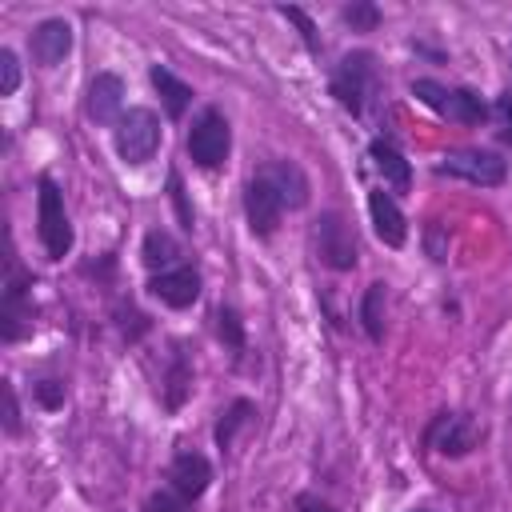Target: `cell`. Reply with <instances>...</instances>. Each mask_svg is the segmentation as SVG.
Wrapping results in <instances>:
<instances>
[{"mask_svg":"<svg viewBox=\"0 0 512 512\" xmlns=\"http://www.w3.org/2000/svg\"><path fill=\"white\" fill-rule=\"evenodd\" d=\"M380 92V68H376V56L372 52H348L336 68H332V96L344 112L352 116H364L368 104L376 100Z\"/></svg>","mask_w":512,"mask_h":512,"instance_id":"6da1fadb","label":"cell"},{"mask_svg":"<svg viewBox=\"0 0 512 512\" xmlns=\"http://www.w3.org/2000/svg\"><path fill=\"white\" fill-rule=\"evenodd\" d=\"M36 236L48 252V260H64L72 252V220L64 208V192L52 176L36 180Z\"/></svg>","mask_w":512,"mask_h":512,"instance_id":"7a4b0ae2","label":"cell"},{"mask_svg":"<svg viewBox=\"0 0 512 512\" xmlns=\"http://www.w3.org/2000/svg\"><path fill=\"white\" fill-rule=\"evenodd\" d=\"M412 96L420 104H428L436 116L456 120V124H480L488 116V104L480 100V92H472V88H448V84L428 80V76L412 80Z\"/></svg>","mask_w":512,"mask_h":512,"instance_id":"3957f363","label":"cell"},{"mask_svg":"<svg viewBox=\"0 0 512 512\" xmlns=\"http://www.w3.org/2000/svg\"><path fill=\"white\" fill-rule=\"evenodd\" d=\"M32 272L8 256V272H4V292H0V340L12 344L32 328Z\"/></svg>","mask_w":512,"mask_h":512,"instance_id":"277c9868","label":"cell"},{"mask_svg":"<svg viewBox=\"0 0 512 512\" xmlns=\"http://www.w3.org/2000/svg\"><path fill=\"white\" fill-rule=\"evenodd\" d=\"M188 156H192V164L196 168H220L224 160H228V148H232V128H228V120H224V112L220 108H204L196 120H192V128H188Z\"/></svg>","mask_w":512,"mask_h":512,"instance_id":"5b68a950","label":"cell"},{"mask_svg":"<svg viewBox=\"0 0 512 512\" xmlns=\"http://www.w3.org/2000/svg\"><path fill=\"white\" fill-rule=\"evenodd\" d=\"M160 148V116L152 108H124V116L116 120V152L128 164H144L152 160Z\"/></svg>","mask_w":512,"mask_h":512,"instance_id":"8992f818","label":"cell"},{"mask_svg":"<svg viewBox=\"0 0 512 512\" xmlns=\"http://www.w3.org/2000/svg\"><path fill=\"white\" fill-rule=\"evenodd\" d=\"M436 172L440 176H460V180L480 184V188H496V184H504L508 164L488 148H452V152L440 156Z\"/></svg>","mask_w":512,"mask_h":512,"instance_id":"52a82bcc","label":"cell"},{"mask_svg":"<svg viewBox=\"0 0 512 512\" xmlns=\"http://www.w3.org/2000/svg\"><path fill=\"white\" fill-rule=\"evenodd\" d=\"M424 444L436 452V456H448V460H460L468 456L476 444H480V428L472 424V416L464 412H436L424 428Z\"/></svg>","mask_w":512,"mask_h":512,"instance_id":"ba28073f","label":"cell"},{"mask_svg":"<svg viewBox=\"0 0 512 512\" xmlns=\"http://www.w3.org/2000/svg\"><path fill=\"white\" fill-rule=\"evenodd\" d=\"M316 252L332 272H352L356 268L360 248H356V236H352V228H348V220L340 212H320V220H316Z\"/></svg>","mask_w":512,"mask_h":512,"instance_id":"9c48e42d","label":"cell"},{"mask_svg":"<svg viewBox=\"0 0 512 512\" xmlns=\"http://www.w3.org/2000/svg\"><path fill=\"white\" fill-rule=\"evenodd\" d=\"M284 196L276 192V184L272 180H264L260 172L244 184V212H248V228L256 232V236H272L276 228H280V216H284Z\"/></svg>","mask_w":512,"mask_h":512,"instance_id":"30bf717a","label":"cell"},{"mask_svg":"<svg viewBox=\"0 0 512 512\" xmlns=\"http://www.w3.org/2000/svg\"><path fill=\"white\" fill-rule=\"evenodd\" d=\"M208 484H212V464H208L204 452L184 448V452L172 456V464H168V488L176 496H184L192 504V500H200L208 492Z\"/></svg>","mask_w":512,"mask_h":512,"instance_id":"8fae6325","label":"cell"},{"mask_svg":"<svg viewBox=\"0 0 512 512\" xmlns=\"http://www.w3.org/2000/svg\"><path fill=\"white\" fill-rule=\"evenodd\" d=\"M148 292H152L160 304H168V308H188V304L200 300V272L188 268V264H176V268H168V272H156V276L148 280Z\"/></svg>","mask_w":512,"mask_h":512,"instance_id":"7c38bea8","label":"cell"},{"mask_svg":"<svg viewBox=\"0 0 512 512\" xmlns=\"http://www.w3.org/2000/svg\"><path fill=\"white\" fill-rule=\"evenodd\" d=\"M28 48H32V60L44 64V68H56L68 52H72V24L64 16H52V20H40L28 36Z\"/></svg>","mask_w":512,"mask_h":512,"instance_id":"4fadbf2b","label":"cell"},{"mask_svg":"<svg viewBox=\"0 0 512 512\" xmlns=\"http://www.w3.org/2000/svg\"><path fill=\"white\" fill-rule=\"evenodd\" d=\"M84 112H88L96 124H116V120L124 116V80H120L116 72H96L92 84H88Z\"/></svg>","mask_w":512,"mask_h":512,"instance_id":"5bb4252c","label":"cell"},{"mask_svg":"<svg viewBox=\"0 0 512 512\" xmlns=\"http://www.w3.org/2000/svg\"><path fill=\"white\" fill-rule=\"evenodd\" d=\"M192 392V356H188V344H172L168 360H164V372H160V400L168 412H176Z\"/></svg>","mask_w":512,"mask_h":512,"instance_id":"9a60e30c","label":"cell"},{"mask_svg":"<svg viewBox=\"0 0 512 512\" xmlns=\"http://www.w3.org/2000/svg\"><path fill=\"white\" fill-rule=\"evenodd\" d=\"M368 216H372L376 236H380L388 248H400V244L408 240V220H404L400 204H396L384 188H372V192H368Z\"/></svg>","mask_w":512,"mask_h":512,"instance_id":"2e32d148","label":"cell"},{"mask_svg":"<svg viewBox=\"0 0 512 512\" xmlns=\"http://www.w3.org/2000/svg\"><path fill=\"white\" fill-rule=\"evenodd\" d=\"M260 176L276 184V192L284 196L288 208H304V204H308V176H304L292 160H272V164L260 168Z\"/></svg>","mask_w":512,"mask_h":512,"instance_id":"e0dca14e","label":"cell"},{"mask_svg":"<svg viewBox=\"0 0 512 512\" xmlns=\"http://www.w3.org/2000/svg\"><path fill=\"white\" fill-rule=\"evenodd\" d=\"M368 156H372L376 172H380L396 192H408V188H412V168H408V160L396 152V144H388V140H372V144H368Z\"/></svg>","mask_w":512,"mask_h":512,"instance_id":"ac0fdd59","label":"cell"},{"mask_svg":"<svg viewBox=\"0 0 512 512\" xmlns=\"http://www.w3.org/2000/svg\"><path fill=\"white\" fill-rule=\"evenodd\" d=\"M152 84H156V92H160V100H164V112L172 116V120H180L184 112H188V104H192V88L176 76V72H168L164 64H152Z\"/></svg>","mask_w":512,"mask_h":512,"instance_id":"d6986e66","label":"cell"},{"mask_svg":"<svg viewBox=\"0 0 512 512\" xmlns=\"http://www.w3.org/2000/svg\"><path fill=\"white\" fill-rule=\"evenodd\" d=\"M384 304H388V284L384 280H372L364 288V300H360V324L368 332L372 344L384 340Z\"/></svg>","mask_w":512,"mask_h":512,"instance_id":"ffe728a7","label":"cell"},{"mask_svg":"<svg viewBox=\"0 0 512 512\" xmlns=\"http://www.w3.org/2000/svg\"><path fill=\"white\" fill-rule=\"evenodd\" d=\"M176 260H180V244H176L164 228H152V232L144 236V264L152 268V276L176 268Z\"/></svg>","mask_w":512,"mask_h":512,"instance_id":"44dd1931","label":"cell"},{"mask_svg":"<svg viewBox=\"0 0 512 512\" xmlns=\"http://www.w3.org/2000/svg\"><path fill=\"white\" fill-rule=\"evenodd\" d=\"M252 412H256V408H252V400H244V396H240V400H232V404L220 412V420H216V448H232L236 432L252 420Z\"/></svg>","mask_w":512,"mask_h":512,"instance_id":"7402d4cb","label":"cell"},{"mask_svg":"<svg viewBox=\"0 0 512 512\" xmlns=\"http://www.w3.org/2000/svg\"><path fill=\"white\" fill-rule=\"evenodd\" d=\"M212 320H216V336L224 340V348H228L232 356H240V352L248 348V336H244V320L236 316V308H228V304H220Z\"/></svg>","mask_w":512,"mask_h":512,"instance_id":"603a6c76","label":"cell"},{"mask_svg":"<svg viewBox=\"0 0 512 512\" xmlns=\"http://www.w3.org/2000/svg\"><path fill=\"white\" fill-rule=\"evenodd\" d=\"M356 32H372L376 24H380V12H376V4H348L344 12H340Z\"/></svg>","mask_w":512,"mask_h":512,"instance_id":"cb8c5ba5","label":"cell"},{"mask_svg":"<svg viewBox=\"0 0 512 512\" xmlns=\"http://www.w3.org/2000/svg\"><path fill=\"white\" fill-rule=\"evenodd\" d=\"M20 88V64L12 48H0V96H12Z\"/></svg>","mask_w":512,"mask_h":512,"instance_id":"d4e9b609","label":"cell"},{"mask_svg":"<svg viewBox=\"0 0 512 512\" xmlns=\"http://www.w3.org/2000/svg\"><path fill=\"white\" fill-rule=\"evenodd\" d=\"M144 512H188V500L176 496L172 488H156V492L144 500Z\"/></svg>","mask_w":512,"mask_h":512,"instance_id":"484cf974","label":"cell"},{"mask_svg":"<svg viewBox=\"0 0 512 512\" xmlns=\"http://www.w3.org/2000/svg\"><path fill=\"white\" fill-rule=\"evenodd\" d=\"M168 192H172V204H176V216H180V228L192 232V208H188V196H184V184H180V172H168Z\"/></svg>","mask_w":512,"mask_h":512,"instance_id":"4316f807","label":"cell"},{"mask_svg":"<svg viewBox=\"0 0 512 512\" xmlns=\"http://www.w3.org/2000/svg\"><path fill=\"white\" fill-rule=\"evenodd\" d=\"M116 316H120V328H124V336H128V340H136L140 332H148V316H144L140 308L120 304V308H116Z\"/></svg>","mask_w":512,"mask_h":512,"instance_id":"83f0119b","label":"cell"},{"mask_svg":"<svg viewBox=\"0 0 512 512\" xmlns=\"http://www.w3.org/2000/svg\"><path fill=\"white\" fill-rule=\"evenodd\" d=\"M0 384H4V388H0V392H4V432H8V436H16V432H20V408H16V388H12V380H0Z\"/></svg>","mask_w":512,"mask_h":512,"instance_id":"f1b7e54d","label":"cell"},{"mask_svg":"<svg viewBox=\"0 0 512 512\" xmlns=\"http://www.w3.org/2000/svg\"><path fill=\"white\" fill-rule=\"evenodd\" d=\"M280 16H284V20H292V24L300 28V36H304V44H308V48L316 52V24L308 20V12H300V8H280Z\"/></svg>","mask_w":512,"mask_h":512,"instance_id":"f546056e","label":"cell"},{"mask_svg":"<svg viewBox=\"0 0 512 512\" xmlns=\"http://www.w3.org/2000/svg\"><path fill=\"white\" fill-rule=\"evenodd\" d=\"M32 392H36V400L44 408H60L64 404V384L60 380H40V384H32Z\"/></svg>","mask_w":512,"mask_h":512,"instance_id":"4dcf8cb0","label":"cell"},{"mask_svg":"<svg viewBox=\"0 0 512 512\" xmlns=\"http://www.w3.org/2000/svg\"><path fill=\"white\" fill-rule=\"evenodd\" d=\"M292 512H336L328 500H320L316 492H300L296 500H292Z\"/></svg>","mask_w":512,"mask_h":512,"instance_id":"1f68e13d","label":"cell"},{"mask_svg":"<svg viewBox=\"0 0 512 512\" xmlns=\"http://www.w3.org/2000/svg\"><path fill=\"white\" fill-rule=\"evenodd\" d=\"M496 108H500V112H504V120L512 124V88H508V92L500 96V104H496Z\"/></svg>","mask_w":512,"mask_h":512,"instance_id":"d6a6232c","label":"cell"},{"mask_svg":"<svg viewBox=\"0 0 512 512\" xmlns=\"http://www.w3.org/2000/svg\"><path fill=\"white\" fill-rule=\"evenodd\" d=\"M412 512H428V508H412Z\"/></svg>","mask_w":512,"mask_h":512,"instance_id":"836d02e7","label":"cell"}]
</instances>
